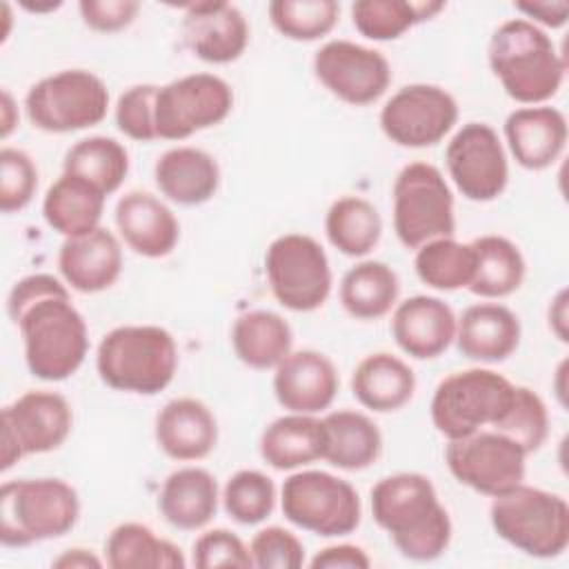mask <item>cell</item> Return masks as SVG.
I'll list each match as a JSON object with an SVG mask.
<instances>
[{"label":"cell","instance_id":"5b68a950","mask_svg":"<svg viewBox=\"0 0 569 569\" xmlns=\"http://www.w3.org/2000/svg\"><path fill=\"white\" fill-rule=\"evenodd\" d=\"M80 518L78 491L60 478H20L0 489V542L31 547L62 538Z\"/></svg>","mask_w":569,"mask_h":569},{"label":"cell","instance_id":"b9f144b4","mask_svg":"<svg viewBox=\"0 0 569 569\" xmlns=\"http://www.w3.org/2000/svg\"><path fill=\"white\" fill-rule=\"evenodd\" d=\"M493 431L511 438L529 456L542 447L549 433V411L542 398L522 385H516L513 398Z\"/></svg>","mask_w":569,"mask_h":569},{"label":"cell","instance_id":"d6986e66","mask_svg":"<svg viewBox=\"0 0 569 569\" xmlns=\"http://www.w3.org/2000/svg\"><path fill=\"white\" fill-rule=\"evenodd\" d=\"M340 378L329 356L316 349L291 351L273 373V393L289 413L316 416L338 396Z\"/></svg>","mask_w":569,"mask_h":569},{"label":"cell","instance_id":"f546056e","mask_svg":"<svg viewBox=\"0 0 569 569\" xmlns=\"http://www.w3.org/2000/svg\"><path fill=\"white\" fill-rule=\"evenodd\" d=\"M325 456L331 467L342 471H362L382 453V433L378 425L360 411L338 409L322 418Z\"/></svg>","mask_w":569,"mask_h":569},{"label":"cell","instance_id":"5bb4252c","mask_svg":"<svg viewBox=\"0 0 569 569\" xmlns=\"http://www.w3.org/2000/svg\"><path fill=\"white\" fill-rule=\"evenodd\" d=\"M445 462L460 485L489 498L520 485L527 471L522 447L493 429L447 440Z\"/></svg>","mask_w":569,"mask_h":569},{"label":"cell","instance_id":"44dd1931","mask_svg":"<svg viewBox=\"0 0 569 569\" xmlns=\"http://www.w3.org/2000/svg\"><path fill=\"white\" fill-rule=\"evenodd\" d=\"M456 313L436 296H411L396 305L391 336L402 353L416 360H433L456 338Z\"/></svg>","mask_w":569,"mask_h":569},{"label":"cell","instance_id":"4dcf8cb0","mask_svg":"<svg viewBox=\"0 0 569 569\" xmlns=\"http://www.w3.org/2000/svg\"><path fill=\"white\" fill-rule=\"evenodd\" d=\"M231 347L238 360L251 369H276L293 347L289 322L269 309L244 311L233 320Z\"/></svg>","mask_w":569,"mask_h":569},{"label":"cell","instance_id":"7a4b0ae2","mask_svg":"<svg viewBox=\"0 0 569 569\" xmlns=\"http://www.w3.org/2000/svg\"><path fill=\"white\" fill-rule=\"evenodd\" d=\"M371 516L396 549L416 562L440 558L451 542V518L433 482L416 471L380 478L371 489Z\"/></svg>","mask_w":569,"mask_h":569},{"label":"cell","instance_id":"2e32d148","mask_svg":"<svg viewBox=\"0 0 569 569\" xmlns=\"http://www.w3.org/2000/svg\"><path fill=\"white\" fill-rule=\"evenodd\" d=\"M449 178L473 202H491L507 189L509 162L500 136L487 122H467L445 151Z\"/></svg>","mask_w":569,"mask_h":569},{"label":"cell","instance_id":"8992f818","mask_svg":"<svg viewBox=\"0 0 569 569\" xmlns=\"http://www.w3.org/2000/svg\"><path fill=\"white\" fill-rule=\"evenodd\" d=\"M489 520L498 538L531 558H556L569 545V505L540 487L520 482L496 496Z\"/></svg>","mask_w":569,"mask_h":569},{"label":"cell","instance_id":"277c9868","mask_svg":"<svg viewBox=\"0 0 569 569\" xmlns=\"http://www.w3.org/2000/svg\"><path fill=\"white\" fill-rule=\"evenodd\" d=\"M96 369L100 380L116 391L156 396L176 376L178 345L158 325H120L102 336Z\"/></svg>","mask_w":569,"mask_h":569},{"label":"cell","instance_id":"d590c367","mask_svg":"<svg viewBox=\"0 0 569 569\" xmlns=\"http://www.w3.org/2000/svg\"><path fill=\"white\" fill-rule=\"evenodd\" d=\"M62 173L82 178L109 196L120 189L129 173V151L109 136L82 138L64 153Z\"/></svg>","mask_w":569,"mask_h":569},{"label":"cell","instance_id":"60d3db41","mask_svg":"<svg viewBox=\"0 0 569 569\" xmlns=\"http://www.w3.org/2000/svg\"><path fill=\"white\" fill-rule=\"evenodd\" d=\"M222 507L240 525L267 520L276 507V485L258 469L236 471L222 489Z\"/></svg>","mask_w":569,"mask_h":569},{"label":"cell","instance_id":"ee69618b","mask_svg":"<svg viewBox=\"0 0 569 569\" xmlns=\"http://www.w3.org/2000/svg\"><path fill=\"white\" fill-rule=\"evenodd\" d=\"M158 84H133L118 96L116 127L131 140L151 142L156 136Z\"/></svg>","mask_w":569,"mask_h":569},{"label":"cell","instance_id":"f5cc1de1","mask_svg":"<svg viewBox=\"0 0 569 569\" xmlns=\"http://www.w3.org/2000/svg\"><path fill=\"white\" fill-rule=\"evenodd\" d=\"M16 124H18V107L11 98V93L7 89H2V100H0V136H2V140H7L11 136Z\"/></svg>","mask_w":569,"mask_h":569},{"label":"cell","instance_id":"ffe728a7","mask_svg":"<svg viewBox=\"0 0 569 569\" xmlns=\"http://www.w3.org/2000/svg\"><path fill=\"white\" fill-rule=\"evenodd\" d=\"M116 227L124 244L142 258H164L180 240L176 213L149 191H127L116 202Z\"/></svg>","mask_w":569,"mask_h":569},{"label":"cell","instance_id":"7dc6e473","mask_svg":"<svg viewBox=\"0 0 569 569\" xmlns=\"http://www.w3.org/2000/svg\"><path fill=\"white\" fill-rule=\"evenodd\" d=\"M82 22L98 33H116L127 29L138 11L140 2L136 0H82L78 4Z\"/></svg>","mask_w":569,"mask_h":569},{"label":"cell","instance_id":"db71d44e","mask_svg":"<svg viewBox=\"0 0 569 569\" xmlns=\"http://www.w3.org/2000/svg\"><path fill=\"white\" fill-rule=\"evenodd\" d=\"M62 2L58 0V2H53V0H49V2H22V7L27 9V11H33V13H44V11H56L58 7H60Z\"/></svg>","mask_w":569,"mask_h":569},{"label":"cell","instance_id":"f907efd6","mask_svg":"<svg viewBox=\"0 0 569 569\" xmlns=\"http://www.w3.org/2000/svg\"><path fill=\"white\" fill-rule=\"evenodd\" d=\"M51 565L58 569H89V567L98 569V567H102V560L91 549L73 547V549L62 551Z\"/></svg>","mask_w":569,"mask_h":569},{"label":"cell","instance_id":"9c48e42d","mask_svg":"<svg viewBox=\"0 0 569 569\" xmlns=\"http://www.w3.org/2000/svg\"><path fill=\"white\" fill-rule=\"evenodd\" d=\"M29 122L47 133H71L96 127L109 111V89L87 69H62L29 87Z\"/></svg>","mask_w":569,"mask_h":569},{"label":"cell","instance_id":"f35d334b","mask_svg":"<svg viewBox=\"0 0 569 569\" xmlns=\"http://www.w3.org/2000/svg\"><path fill=\"white\" fill-rule=\"evenodd\" d=\"M476 253L471 242H458L451 238H436L416 249L413 269L416 276L431 289L456 291L467 289L473 278Z\"/></svg>","mask_w":569,"mask_h":569},{"label":"cell","instance_id":"83f0119b","mask_svg":"<svg viewBox=\"0 0 569 569\" xmlns=\"http://www.w3.org/2000/svg\"><path fill=\"white\" fill-rule=\"evenodd\" d=\"M416 391L413 369L398 356L376 351L365 356L351 373L353 398L376 413L402 409Z\"/></svg>","mask_w":569,"mask_h":569},{"label":"cell","instance_id":"11a10c76","mask_svg":"<svg viewBox=\"0 0 569 569\" xmlns=\"http://www.w3.org/2000/svg\"><path fill=\"white\" fill-rule=\"evenodd\" d=\"M2 18H4V33L0 36V40L4 42L9 38V27H11V7H9V2H2Z\"/></svg>","mask_w":569,"mask_h":569},{"label":"cell","instance_id":"484cf974","mask_svg":"<svg viewBox=\"0 0 569 569\" xmlns=\"http://www.w3.org/2000/svg\"><path fill=\"white\" fill-rule=\"evenodd\" d=\"M160 193L182 207H198L211 200L220 187L218 160L198 147H173L153 167Z\"/></svg>","mask_w":569,"mask_h":569},{"label":"cell","instance_id":"30bf717a","mask_svg":"<svg viewBox=\"0 0 569 569\" xmlns=\"http://www.w3.org/2000/svg\"><path fill=\"white\" fill-rule=\"evenodd\" d=\"M284 518L316 536L338 538L358 529L360 496L351 482L320 469L291 473L280 489Z\"/></svg>","mask_w":569,"mask_h":569},{"label":"cell","instance_id":"74e56055","mask_svg":"<svg viewBox=\"0 0 569 569\" xmlns=\"http://www.w3.org/2000/svg\"><path fill=\"white\" fill-rule=\"evenodd\" d=\"M445 9V2H409V0H356L351 20L360 36L387 42L400 38L411 27L431 20Z\"/></svg>","mask_w":569,"mask_h":569},{"label":"cell","instance_id":"4fadbf2b","mask_svg":"<svg viewBox=\"0 0 569 569\" xmlns=\"http://www.w3.org/2000/svg\"><path fill=\"white\" fill-rule=\"evenodd\" d=\"M233 109V91L216 73H189L158 87L156 136L184 140L202 129L220 124Z\"/></svg>","mask_w":569,"mask_h":569},{"label":"cell","instance_id":"8d00e7d4","mask_svg":"<svg viewBox=\"0 0 569 569\" xmlns=\"http://www.w3.org/2000/svg\"><path fill=\"white\" fill-rule=\"evenodd\" d=\"M325 233L340 253L362 258L380 242L382 218L367 198L342 196L327 209Z\"/></svg>","mask_w":569,"mask_h":569},{"label":"cell","instance_id":"e0dca14e","mask_svg":"<svg viewBox=\"0 0 569 569\" xmlns=\"http://www.w3.org/2000/svg\"><path fill=\"white\" fill-rule=\"evenodd\" d=\"M313 71L331 96L353 107L376 102L391 84L389 60L351 40L325 42L313 56Z\"/></svg>","mask_w":569,"mask_h":569},{"label":"cell","instance_id":"f1b7e54d","mask_svg":"<svg viewBox=\"0 0 569 569\" xmlns=\"http://www.w3.org/2000/svg\"><path fill=\"white\" fill-rule=\"evenodd\" d=\"M262 460L278 469L291 471L325 456V427L322 418L309 413H287L276 418L260 433Z\"/></svg>","mask_w":569,"mask_h":569},{"label":"cell","instance_id":"7bdbcfd3","mask_svg":"<svg viewBox=\"0 0 569 569\" xmlns=\"http://www.w3.org/2000/svg\"><path fill=\"white\" fill-rule=\"evenodd\" d=\"M38 167L31 156L16 147L0 149V209L2 213L22 211L36 196Z\"/></svg>","mask_w":569,"mask_h":569},{"label":"cell","instance_id":"816d5d0a","mask_svg":"<svg viewBox=\"0 0 569 569\" xmlns=\"http://www.w3.org/2000/svg\"><path fill=\"white\" fill-rule=\"evenodd\" d=\"M549 329L556 333L558 340L567 342V289H560L549 305Z\"/></svg>","mask_w":569,"mask_h":569},{"label":"cell","instance_id":"cb8c5ba5","mask_svg":"<svg viewBox=\"0 0 569 569\" xmlns=\"http://www.w3.org/2000/svg\"><path fill=\"white\" fill-rule=\"evenodd\" d=\"M505 138L513 160L529 171L551 167L567 147V118L549 104L520 107L505 120Z\"/></svg>","mask_w":569,"mask_h":569},{"label":"cell","instance_id":"52a82bcc","mask_svg":"<svg viewBox=\"0 0 569 569\" xmlns=\"http://www.w3.org/2000/svg\"><path fill=\"white\" fill-rule=\"evenodd\" d=\"M516 385L493 369H465L442 378L431 398V422L447 440L491 429L505 416Z\"/></svg>","mask_w":569,"mask_h":569},{"label":"cell","instance_id":"8fae6325","mask_svg":"<svg viewBox=\"0 0 569 569\" xmlns=\"http://www.w3.org/2000/svg\"><path fill=\"white\" fill-rule=\"evenodd\" d=\"M264 273L273 298L291 311H316L331 293V267L322 244L307 233H284L264 253Z\"/></svg>","mask_w":569,"mask_h":569},{"label":"cell","instance_id":"d4e9b609","mask_svg":"<svg viewBox=\"0 0 569 569\" xmlns=\"http://www.w3.org/2000/svg\"><path fill=\"white\" fill-rule=\"evenodd\" d=\"M520 320L500 302H476L456 320V347L476 362H502L520 345Z\"/></svg>","mask_w":569,"mask_h":569},{"label":"cell","instance_id":"d6a6232c","mask_svg":"<svg viewBox=\"0 0 569 569\" xmlns=\"http://www.w3.org/2000/svg\"><path fill=\"white\" fill-rule=\"evenodd\" d=\"M471 247L476 253V267L467 289L473 296L493 300L507 298L520 289L527 273V262L516 242L505 236L487 233L471 240Z\"/></svg>","mask_w":569,"mask_h":569},{"label":"cell","instance_id":"6da1fadb","mask_svg":"<svg viewBox=\"0 0 569 569\" xmlns=\"http://www.w3.org/2000/svg\"><path fill=\"white\" fill-rule=\"evenodd\" d=\"M7 313L22 336L31 376L60 382L82 367L89 351L87 322L56 276L20 278L7 296Z\"/></svg>","mask_w":569,"mask_h":569},{"label":"cell","instance_id":"e575fe53","mask_svg":"<svg viewBox=\"0 0 569 569\" xmlns=\"http://www.w3.org/2000/svg\"><path fill=\"white\" fill-rule=\"evenodd\" d=\"M398 293L396 271L380 260H360L340 280V305L356 320L387 316L396 307Z\"/></svg>","mask_w":569,"mask_h":569},{"label":"cell","instance_id":"3957f363","mask_svg":"<svg viewBox=\"0 0 569 569\" xmlns=\"http://www.w3.org/2000/svg\"><path fill=\"white\" fill-rule=\"evenodd\" d=\"M487 58L505 93L520 104H545L562 87L565 60L553 40L525 18H511L491 33Z\"/></svg>","mask_w":569,"mask_h":569},{"label":"cell","instance_id":"7402d4cb","mask_svg":"<svg viewBox=\"0 0 569 569\" xmlns=\"http://www.w3.org/2000/svg\"><path fill=\"white\" fill-rule=\"evenodd\" d=\"M58 271L78 293H100L122 273L120 240L104 227L64 238L58 251Z\"/></svg>","mask_w":569,"mask_h":569},{"label":"cell","instance_id":"1f68e13d","mask_svg":"<svg viewBox=\"0 0 569 569\" xmlns=\"http://www.w3.org/2000/svg\"><path fill=\"white\" fill-rule=\"evenodd\" d=\"M107 196L82 178L62 173L44 193L42 216L64 238H76L100 227Z\"/></svg>","mask_w":569,"mask_h":569},{"label":"cell","instance_id":"836d02e7","mask_svg":"<svg viewBox=\"0 0 569 569\" xmlns=\"http://www.w3.org/2000/svg\"><path fill=\"white\" fill-rule=\"evenodd\" d=\"M104 560L111 569H182L184 553L171 540L156 536L142 522H122L104 542Z\"/></svg>","mask_w":569,"mask_h":569},{"label":"cell","instance_id":"ab89813d","mask_svg":"<svg viewBox=\"0 0 569 569\" xmlns=\"http://www.w3.org/2000/svg\"><path fill=\"white\" fill-rule=\"evenodd\" d=\"M276 31L296 42L320 40L338 24L336 0H273L267 7Z\"/></svg>","mask_w":569,"mask_h":569},{"label":"cell","instance_id":"9a60e30c","mask_svg":"<svg viewBox=\"0 0 569 569\" xmlns=\"http://www.w3.org/2000/svg\"><path fill=\"white\" fill-rule=\"evenodd\" d=\"M458 122L456 98L438 84H407L380 111L382 133L398 147L425 149L438 144Z\"/></svg>","mask_w":569,"mask_h":569},{"label":"cell","instance_id":"ba28073f","mask_svg":"<svg viewBox=\"0 0 569 569\" xmlns=\"http://www.w3.org/2000/svg\"><path fill=\"white\" fill-rule=\"evenodd\" d=\"M393 231L407 249L456 233L453 193L438 167L409 162L393 182Z\"/></svg>","mask_w":569,"mask_h":569},{"label":"cell","instance_id":"681fc988","mask_svg":"<svg viewBox=\"0 0 569 569\" xmlns=\"http://www.w3.org/2000/svg\"><path fill=\"white\" fill-rule=\"evenodd\" d=\"M513 7H516V11L525 13V20L533 22L536 27L542 24V27L558 29V27H565L567 20H569V2H565V0L518 2Z\"/></svg>","mask_w":569,"mask_h":569},{"label":"cell","instance_id":"c3c4849f","mask_svg":"<svg viewBox=\"0 0 569 569\" xmlns=\"http://www.w3.org/2000/svg\"><path fill=\"white\" fill-rule=\"evenodd\" d=\"M311 569H369L371 558L358 545H329L311 558Z\"/></svg>","mask_w":569,"mask_h":569},{"label":"cell","instance_id":"603a6c76","mask_svg":"<svg viewBox=\"0 0 569 569\" xmlns=\"http://www.w3.org/2000/svg\"><path fill=\"white\" fill-rule=\"evenodd\" d=\"M158 449L178 462L207 458L218 445V420L198 398H173L156 416Z\"/></svg>","mask_w":569,"mask_h":569},{"label":"cell","instance_id":"ac0fdd59","mask_svg":"<svg viewBox=\"0 0 569 569\" xmlns=\"http://www.w3.org/2000/svg\"><path fill=\"white\" fill-rule=\"evenodd\" d=\"M182 40L198 60L229 64L249 44V22L236 4L193 2L184 7Z\"/></svg>","mask_w":569,"mask_h":569},{"label":"cell","instance_id":"7c38bea8","mask_svg":"<svg viewBox=\"0 0 569 569\" xmlns=\"http://www.w3.org/2000/svg\"><path fill=\"white\" fill-rule=\"evenodd\" d=\"M73 411L64 396L31 389L2 409L0 469L9 471L18 460L58 449L71 433Z\"/></svg>","mask_w":569,"mask_h":569},{"label":"cell","instance_id":"f6af8a7d","mask_svg":"<svg viewBox=\"0 0 569 569\" xmlns=\"http://www.w3.org/2000/svg\"><path fill=\"white\" fill-rule=\"evenodd\" d=\"M249 553L253 567L260 569H298L305 565L302 540L278 525L260 529L249 542Z\"/></svg>","mask_w":569,"mask_h":569},{"label":"cell","instance_id":"4316f807","mask_svg":"<svg viewBox=\"0 0 569 569\" xmlns=\"http://www.w3.org/2000/svg\"><path fill=\"white\" fill-rule=\"evenodd\" d=\"M218 500V482L207 469L180 467L164 478L158 493V511L171 527L196 531L211 522Z\"/></svg>","mask_w":569,"mask_h":569},{"label":"cell","instance_id":"bcb514c9","mask_svg":"<svg viewBox=\"0 0 569 569\" xmlns=\"http://www.w3.org/2000/svg\"><path fill=\"white\" fill-rule=\"evenodd\" d=\"M191 562L198 569H218V567H236L249 569L253 567L249 547L229 529H209L193 542Z\"/></svg>","mask_w":569,"mask_h":569}]
</instances>
